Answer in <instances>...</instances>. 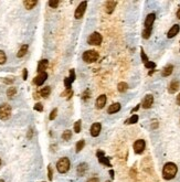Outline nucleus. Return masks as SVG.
<instances>
[{
	"instance_id": "nucleus-9",
	"label": "nucleus",
	"mask_w": 180,
	"mask_h": 182,
	"mask_svg": "<svg viewBox=\"0 0 180 182\" xmlns=\"http://www.w3.org/2000/svg\"><path fill=\"white\" fill-rule=\"evenodd\" d=\"M153 103H154V96L151 95V94H148V95H146L145 98H144L143 103H141V106L146 109L150 108Z\"/></svg>"
},
{
	"instance_id": "nucleus-20",
	"label": "nucleus",
	"mask_w": 180,
	"mask_h": 182,
	"mask_svg": "<svg viewBox=\"0 0 180 182\" xmlns=\"http://www.w3.org/2000/svg\"><path fill=\"white\" fill-rule=\"evenodd\" d=\"M37 3H38L37 0H26V1H23V5L27 10H31L32 8H35V6Z\"/></svg>"
},
{
	"instance_id": "nucleus-11",
	"label": "nucleus",
	"mask_w": 180,
	"mask_h": 182,
	"mask_svg": "<svg viewBox=\"0 0 180 182\" xmlns=\"http://www.w3.org/2000/svg\"><path fill=\"white\" fill-rule=\"evenodd\" d=\"M106 100H107V97H106V95H100L97 97V99H96V103H95V105H96V108L97 109H102L105 106V104H106Z\"/></svg>"
},
{
	"instance_id": "nucleus-41",
	"label": "nucleus",
	"mask_w": 180,
	"mask_h": 182,
	"mask_svg": "<svg viewBox=\"0 0 180 182\" xmlns=\"http://www.w3.org/2000/svg\"><path fill=\"white\" fill-rule=\"evenodd\" d=\"M32 135H33V131H32V129H30L29 132H28V138H29V139H31Z\"/></svg>"
},
{
	"instance_id": "nucleus-4",
	"label": "nucleus",
	"mask_w": 180,
	"mask_h": 182,
	"mask_svg": "<svg viewBox=\"0 0 180 182\" xmlns=\"http://www.w3.org/2000/svg\"><path fill=\"white\" fill-rule=\"evenodd\" d=\"M11 116V107L8 104H2L0 105V119L1 120H7Z\"/></svg>"
},
{
	"instance_id": "nucleus-46",
	"label": "nucleus",
	"mask_w": 180,
	"mask_h": 182,
	"mask_svg": "<svg viewBox=\"0 0 180 182\" xmlns=\"http://www.w3.org/2000/svg\"><path fill=\"white\" fill-rule=\"evenodd\" d=\"M0 182H5V181H3V180H2V179H0Z\"/></svg>"
},
{
	"instance_id": "nucleus-31",
	"label": "nucleus",
	"mask_w": 180,
	"mask_h": 182,
	"mask_svg": "<svg viewBox=\"0 0 180 182\" xmlns=\"http://www.w3.org/2000/svg\"><path fill=\"white\" fill-rule=\"evenodd\" d=\"M81 124H82V121L81 120H77L74 124V131L76 132V134L81 132Z\"/></svg>"
},
{
	"instance_id": "nucleus-33",
	"label": "nucleus",
	"mask_w": 180,
	"mask_h": 182,
	"mask_svg": "<svg viewBox=\"0 0 180 182\" xmlns=\"http://www.w3.org/2000/svg\"><path fill=\"white\" fill-rule=\"evenodd\" d=\"M145 67H147V69H150V70H154L155 67H156V64L154 63V62H146L145 63Z\"/></svg>"
},
{
	"instance_id": "nucleus-39",
	"label": "nucleus",
	"mask_w": 180,
	"mask_h": 182,
	"mask_svg": "<svg viewBox=\"0 0 180 182\" xmlns=\"http://www.w3.org/2000/svg\"><path fill=\"white\" fill-rule=\"evenodd\" d=\"M88 182H100V180H98V178H91V179L88 180Z\"/></svg>"
},
{
	"instance_id": "nucleus-47",
	"label": "nucleus",
	"mask_w": 180,
	"mask_h": 182,
	"mask_svg": "<svg viewBox=\"0 0 180 182\" xmlns=\"http://www.w3.org/2000/svg\"><path fill=\"white\" fill-rule=\"evenodd\" d=\"M0 164H1V159H0Z\"/></svg>"
},
{
	"instance_id": "nucleus-19",
	"label": "nucleus",
	"mask_w": 180,
	"mask_h": 182,
	"mask_svg": "<svg viewBox=\"0 0 180 182\" xmlns=\"http://www.w3.org/2000/svg\"><path fill=\"white\" fill-rule=\"evenodd\" d=\"M121 104L119 103H114V104H112L111 106L108 107V109H107V113L108 114H115L117 113V111H121Z\"/></svg>"
},
{
	"instance_id": "nucleus-44",
	"label": "nucleus",
	"mask_w": 180,
	"mask_h": 182,
	"mask_svg": "<svg viewBox=\"0 0 180 182\" xmlns=\"http://www.w3.org/2000/svg\"><path fill=\"white\" fill-rule=\"evenodd\" d=\"M177 18L180 19V8L178 9V11H177Z\"/></svg>"
},
{
	"instance_id": "nucleus-2",
	"label": "nucleus",
	"mask_w": 180,
	"mask_h": 182,
	"mask_svg": "<svg viewBox=\"0 0 180 182\" xmlns=\"http://www.w3.org/2000/svg\"><path fill=\"white\" fill-rule=\"evenodd\" d=\"M70 166H71V162H70L69 158H66V157H63L56 162V169L60 173H65L69 171Z\"/></svg>"
},
{
	"instance_id": "nucleus-3",
	"label": "nucleus",
	"mask_w": 180,
	"mask_h": 182,
	"mask_svg": "<svg viewBox=\"0 0 180 182\" xmlns=\"http://www.w3.org/2000/svg\"><path fill=\"white\" fill-rule=\"evenodd\" d=\"M98 52H96L95 50H88L86 52L83 53V61L86 62V63H93V62H95L97 61L98 59Z\"/></svg>"
},
{
	"instance_id": "nucleus-17",
	"label": "nucleus",
	"mask_w": 180,
	"mask_h": 182,
	"mask_svg": "<svg viewBox=\"0 0 180 182\" xmlns=\"http://www.w3.org/2000/svg\"><path fill=\"white\" fill-rule=\"evenodd\" d=\"M179 30H180V26H178V24H175V26H172L171 29H170L169 31H168L167 37L169 38V39H171V38L176 37V35L178 34V32H179Z\"/></svg>"
},
{
	"instance_id": "nucleus-30",
	"label": "nucleus",
	"mask_w": 180,
	"mask_h": 182,
	"mask_svg": "<svg viewBox=\"0 0 180 182\" xmlns=\"http://www.w3.org/2000/svg\"><path fill=\"white\" fill-rule=\"evenodd\" d=\"M6 61H7V56H6V53L3 51L0 50V65L1 64H5Z\"/></svg>"
},
{
	"instance_id": "nucleus-1",
	"label": "nucleus",
	"mask_w": 180,
	"mask_h": 182,
	"mask_svg": "<svg viewBox=\"0 0 180 182\" xmlns=\"http://www.w3.org/2000/svg\"><path fill=\"white\" fill-rule=\"evenodd\" d=\"M178 171V168L174 162H168L165 164L164 169H162V177L166 180H171L176 177Z\"/></svg>"
},
{
	"instance_id": "nucleus-12",
	"label": "nucleus",
	"mask_w": 180,
	"mask_h": 182,
	"mask_svg": "<svg viewBox=\"0 0 180 182\" xmlns=\"http://www.w3.org/2000/svg\"><path fill=\"white\" fill-rule=\"evenodd\" d=\"M116 5H117V1H112V0L107 1V2H106V5H105L106 12L108 13V14L113 13V11L115 10V7H116Z\"/></svg>"
},
{
	"instance_id": "nucleus-16",
	"label": "nucleus",
	"mask_w": 180,
	"mask_h": 182,
	"mask_svg": "<svg viewBox=\"0 0 180 182\" xmlns=\"http://www.w3.org/2000/svg\"><path fill=\"white\" fill-rule=\"evenodd\" d=\"M49 66V62L48 60H41L38 64V72L39 73H42V72H45V70L48 69Z\"/></svg>"
},
{
	"instance_id": "nucleus-8",
	"label": "nucleus",
	"mask_w": 180,
	"mask_h": 182,
	"mask_svg": "<svg viewBox=\"0 0 180 182\" xmlns=\"http://www.w3.org/2000/svg\"><path fill=\"white\" fill-rule=\"evenodd\" d=\"M47 79H48V74H47V72H42V73H39V75L33 79V83H35L37 86H41V85L47 81Z\"/></svg>"
},
{
	"instance_id": "nucleus-29",
	"label": "nucleus",
	"mask_w": 180,
	"mask_h": 182,
	"mask_svg": "<svg viewBox=\"0 0 180 182\" xmlns=\"http://www.w3.org/2000/svg\"><path fill=\"white\" fill-rule=\"evenodd\" d=\"M151 34V28H145V30L143 31V38L144 39H149Z\"/></svg>"
},
{
	"instance_id": "nucleus-35",
	"label": "nucleus",
	"mask_w": 180,
	"mask_h": 182,
	"mask_svg": "<svg viewBox=\"0 0 180 182\" xmlns=\"http://www.w3.org/2000/svg\"><path fill=\"white\" fill-rule=\"evenodd\" d=\"M35 111H43V106H42V104H40V103L35 104Z\"/></svg>"
},
{
	"instance_id": "nucleus-14",
	"label": "nucleus",
	"mask_w": 180,
	"mask_h": 182,
	"mask_svg": "<svg viewBox=\"0 0 180 182\" xmlns=\"http://www.w3.org/2000/svg\"><path fill=\"white\" fill-rule=\"evenodd\" d=\"M97 157H98V161H100L101 164H105V166H107V167H112L111 164H109V158H106V157H104L103 151H98Z\"/></svg>"
},
{
	"instance_id": "nucleus-25",
	"label": "nucleus",
	"mask_w": 180,
	"mask_h": 182,
	"mask_svg": "<svg viewBox=\"0 0 180 182\" xmlns=\"http://www.w3.org/2000/svg\"><path fill=\"white\" fill-rule=\"evenodd\" d=\"M84 146H85V141L83 139H81L80 141H77L76 143V146H75V151H76V152H80V151L83 149Z\"/></svg>"
},
{
	"instance_id": "nucleus-37",
	"label": "nucleus",
	"mask_w": 180,
	"mask_h": 182,
	"mask_svg": "<svg viewBox=\"0 0 180 182\" xmlns=\"http://www.w3.org/2000/svg\"><path fill=\"white\" fill-rule=\"evenodd\" d=\"M141 59H143V62H144V63H146V62H148V58H147V55L145 54V52H144L143 49H141Z\"/></svg>"
},
{
	"instance_id": "nucleus-38",
	"label": "nucleus",
	"mask_w": 180,
	"mask_h": 182,
	"mask_svg": "<svg viewBox=\"0 0 180 182\" xmlns=\"http://www.w3.org/2000/svg\"><path fill=\"white\" fill-rule=\"evenodd\" d=\"M69 79H71L72 82H74V79H75V73H74V70H71L70 71V76Z\"/></svg>"
},
{
	"instance_id": "nucleus-42",
	"label": "nucleus",
	"mask_w": 180,
	"mask_h": 182,
	"mask_svg": "<svg viewBox=\"0 0 180 182\" xmlns=\"http://www.w3.org/2000/svg\"><path fill=\"white\" fill-rule=\"evenodd\" d=\"M177 104L180 106V93L178 94V96H177Z\"/></svg>"
},
{
	"instance_id": "nucleus-5",
	"label": "nucleus",
	"mask_w": 180,
	"mask_h": 182,
	"mask_svg": "<svg viewBox=\"0 0 180 182\" xmlns=\"http://www.w3.org/2000/svg\"><path fill=\"white\" fill-rule=\"evenodd\" d=\"M102 40H103V38H102V35L98 32H93L92 34L90 35V38H88V42L91 45H100L102 43Z\"/></svg>"
},
{
	"instance_id": "nucleus-34",
	"label": "nucleus",
	"mask_w": 180,
	"mask_h": 182,
	"mask_svg": "<svg viewBox=\"0 0 180 182\" xmlns=\"http://www.w3.org/2000/svg\"><path fill=\"white\" fill-rule=\"evenodd\" d=\"M56 114H58V109H56V108H54L52 111H51L50 116H49V118H50V120H53V119H55V117H56Z\"/></svg>"
},
{
	"instance_id": "nucleus-7",
	"label": "nucleus",
	"mask_w": 180,
	"mask_h": 182,
	"mask_svg": "<svg viewBox=\"0 0 180 182\" xmlns=\"http://www.w3.org/2000/svg\"><path fill=\"white\" fill-rule=\"evenodd\" d=\"M145 147H146V143L145 140L143 139L136 140L135 144H134V150H135L136 153H141L145 150Z\"/></svg>"
},
{
	"instance_id": "nucleus-15",
	"label": "nucleus",
	"mask_w": 180,
	"mask_h": 182,
	"mask_svg": "<svg viewBox=\"0 0 180 182\" xmlns=\"http://www.w3.org/2000/svg\"><path fill=\"white\" fill-rule=\"evenodd\" d=\"M88 164H85V162L80 164L76 168V172L79 176H83V174H85V172L88 171Z\"/></svg>"
},
{
	"instance_id": "nucleus-48",
	"label": "nucleus",
	"mask_w": 180,
	"mask_h": 182,
	"mask_svg": "<svg viewBox=\"0 0 180 182\" xmlns=\"http://www.w3.org/2000/svg\"><path fill=\"white\" fill-rule=\"evenodd\" d=\"M106 182H111V181H106Z\"/></svg>"
},
{
	"instance_id": "nucleus-23",
	"label": "nucleus",
	"mask_w": 180,
	"mask_h": 182,
	"mask_svg": "<svg viewBox=\"0 0 180 182\" xmlns=\"http://www.w3.org/2000/svg\"><path fill=\"white\" fill-rule=\"evenodd\" d=\"M27 52H28V45L24 44V45H22L21 49L19 50L18 53H17V56H18V58H22V56L26 55Z\"/></svg>"
},
{
	"instance_id": "nucleus-45",
	"label": "nucleus",
	"mask_w": 180,
	"mask_h": 182,
	"mask_svg": "<svg viewBox=\"0 0 180 182\" xmlns=\"http://www.w3.org/2000/svg\"><path fill=\"white\" fill-rule=\"evenodd\" d=\"M109 174H111L112 178H114V171H113V170H111V171H109Z\"/></svg>"
},
{
	"instance_id": "nucleus-32",
	"label": "nucleus",
	"mask_w": 180,
	"mask_h": 182,
	"mask_svg": "<svg viewBox=\"0 0 180 182\" xmlns=\"http://www.w3.org/2000/svg\"><path fill=\"white\" fill-rule=\"evenodd\" d=\"M59 3H60L59 0H51V1H49V6H50L51 8H56L59 6Z\"/></svg>"
},
{
	"instance_id": "nucleus-6",
	"label": "nucleus",
	"mask_w": 180,
	"mask_h": 182,
	"mask_svg": "<svg viewBox=\"0 0 180 182\" xmlns=\"http://www.w3.org/2000/svg\"><path fill=\"white\" fill-rule=\"evenodd\" d=\"M86 7H88V2L86 1H82V2L80 3L77 6L76 10L74 12V17L76 19H81L83 17V14L85 13V10H86Z\"/></svg>"
},
{
	"instance_id": "nucleus-36",
	"label": "nucleus",
	"mask_w": 180,
	"mask_h": 182,
	"mask_svg": "<svg viewBox=\"0 0 180 182\" xmlns=\"http://www.w3.org/2000/svg\"><path fill=\"white\" fill-rule=\"evenodd\" d=\"M48 178H49V180H52V178H53V171H52L51 166L48 167Z\"/></svg>"
},
{
	"instance_id": "nucleus-43",
	"label": "nucleus",
	"mask_w": 180,
	"mask_h": 182,
	"mask_svg": "<svg viewBox=\"0 0 180 182\" xmlns=\"http://www.w3.org/2000/svg\"><path fill=\"white\" fill-rule=\"evenodd\" d=\"M139 107H141V105H137V106H136V107H135V108H134V109H133V111H132V113H134V111H138V109H139Z\"/></svg>"
},
{
	"instance_id": "nucleus-24",
	"label": "nucleus",
	"mask_w": 180,
	"mask_h": 182,
	"mask_svg": "<svg viewBox=\"0 0 180 182\" xmlns=\"http://www.w3.org/2000/svg\"><path fill=\"white\" fill-rule=\"evenodd\" d=\"M117 90H118V92H121V93L126 92V91L128 90V85H127V83L121 82L118 85H117Z\"/></svg>"
},
{
	"instance_id": "nucleus-18",
	"label": "nucleus",
	"mask_w": 180,
	"mask_h": 182,
	"mask_svg": "<svg viewBox=\"0 0 180 182\" xmlns=\"http://www.w3.org/2000/svg\"><path fill=\"white\" fill-rule=\"evenodd\" d=\"M178 90H179V82H178V81H172L169 84V87H168V92H169L170 94H174V93H176Z\"/></svg>"
},
{
	"instance_id": "nucleus-13",
	"label": "nucleus",
	"mask_w": 180,
	"mask_h": 182,
	"mask_svg": "<svg viewBox=\"0 0 180 182\" xmlns=\"http://www.w3.org/2000/svg\"><path fill=\"white\" fill-rule=\"evenodd\" d=\"M155 19H156L155 13H149L145 20V28H153V23H154Z\"/></svg>"
},
{
	"instance_id": "nucleus-21",
	"label": "nucleus",
	"mask_w": 180,
	"mask_h": 182,
	"mask_svg": "<svg viewBox=\"0 0 180 182\" xmlns=\"http://www.w3.org/2000/svg\"><path fill=\"white\" fill-rule=\"evenodd\" d=\"M172 70H174V66L172 65H167L166 67H164V70H162V75L164 77H167V76H169L170 74L172 73Z\"/></svg>"
},
{
	"instance_id": "nucleus-27",
	"label": "nucleus",
	"mask_w": 180,
	"mask_h": 182,
	"mask_svg": "<svg viewBox=\"0 0 180 182\" xmlns=\"http://www.w3.org/2000/svg\"><path fill=\"white\" fill-rule=\"evenodd\" d=\"M62 138H63V140H70L72 138V131L71 130H65V131L62 134Z\"/></svg>"
},
{
	"instance_id": "nucleus-26",
	"label": "nucleus",
	"mask_w": 180,
	"mask_h": 182,
	"mask_svg": "<svg viewBox=\"0 0 180 182\" xmlns=\"http://www.w3.org/2000/svg\"><path fill=\"white\" fill-rule=\"evenodd\" d=\"M16 93H17L16 87H9L8 91H7V96H8L9 98H11V97H13V96L16 95Z\"/></svg>"
},
{
	"instance_id": "nucleus-10",
	"label": "nucleus",
	"mask_w": 180,
	"mask_h": 182,
	"mask_svg": "<svg viewBox=\"0 0 180 182\" xmlns=\"http://www.w3.org/2000/svg\"><path fill=\"white\" fill-rule=\"evenodd\" d=\"M101 128H102V125L100 123H94V124L91 126V135H92L93 137H97L100 132H101Z\"/></svg>"
},
{
	"instance_id": "nucleus-22",
	"label": "nucleus",
	"mask_w": 180,
	"mask_h": 182,
	"mask_svg": "<svg viewBox=\"0 0 180 182\" xmlns=\"http://www.w3.org/2000/svg\"><path fill=\"white\" fill-rule=\"evenodd\" d=\"M50 93H51L50 86H45V87H43L42 90L40 91V95L42 96V97H48V96L50 95Z\"/></svg>"
},
{
	"instance_id": "nucleus-28",
	"label": "nucleus",
	"mask_w": 180,
	"mask_h": 182,
	"mask_svg": "<svg viewBox=\"0 0 180 182\" xmlns=\"http://www.w3.org/2000/svg\"><path fill=\"white\" fill-rule=\"evenodd\" d=\"M137 121H138V115H133V116L130 117L129 119H127V120H126V124H127V125L136 124Z\"/></svg>"
},
{
	"instance_id": "nucleus-40",
	"label": "nucleus",
	"mask_w": 180,
	"mask_h": 182,
	"mask_svg": "<svg viewBox=\"0 0 180 182\" xmlns=\"http://www.w3.org/2000/svg\"><path fill=\"white\" fill-rule=\"evenodd\" d=\"M27 77H28V71L24 69L23 70V79H27Z\"/></svg>"
}]
</instances>
